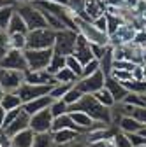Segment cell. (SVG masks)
Instances as JSON below:
<instances>
[{"instance_id": "bcb514c9", "label": "cell", "mask_w": 146, "mask_h": 147, "mask_svg": "<svg viewBox=\"0 0 146 147\" xmlns=\"http://www.w3.org/2000/svg\"><path fill=\"white\" fill-rule=\"evenodd\" d=\"M4 121H5V110L0 107V130L4 128Z\"/></svg>"}, {"instance_id": "60d3db41", "label": "cell", "mask_w": 146, "mask_h": 147, "mask_svg": "<svg viewBox=\"0 0 146 147\" xmlns=\"http://www.w3.org/2000/svg\"><path fill=\"white\" fill-rule=\"evenodd\" d=\"M132 44H136L141 49H146V30H137L136 32V37H134Z\"/></svg>"}, {"instance_id": "11a10c76", "label": "cell", "mask_w": 146, "mask_h": 147, "mask_svg": "<svg viewBox=\"0 0 146 147\" xmlns=\"http://www.w3.org/2000/svg\"><path fill=\"white\" fill-rule=\"evenodd\" d=\"M143 2H146V0H143Z\"/></svg>"}, {"instance_id": "7c38bea8", "label": "cell", "mask_w": 146, "mask_h": 147, "mask_svg": "<svg viewBox=\"0 0 146 147\" xmlns=\"http://www.w3.org/2000/svg\"><path fill=\"white\" fill-rule=\"evenodd\" d=\"M136 28L130 23H123L113 35H109V46L116 47V46H125V44H132L134 37H136Z\"/></svg>"}, {"instance_id": "603a6c76", "label": "cell", "mask_w": 146, "mask_h": 147, "mask_svg": "<svg viewBox=\"0 0 146 147\" xmlns=\"http://www.w3.org/2000/svg\"><path fill=\"white\" fill-rule=\"evenodd\" d=\"M0 107H2L5 112H9V110L21 109L23 107V102H21L20 96H18V93H4L2 95V100H0Z\"/></svg>"}, {"instance_id": "e575fe53", "label": "cell", "mask_w": 146, "mask_h": 147, "mask_svg": "<svg viewBox=\"0 0 146 147\" xmlns=\"http://www.w3.org/2000/svg\"><path fill=\"white\" fill-rule=\"evenodd\" d=\"M70 88H72L70 84H55L53 89L49 91V96H51L53 100H62V98L67 95V91H69Z\"/></svg>"}, {"instance_id": "8992f818", "label": "cell", "mask_w": 146, "mask_h": 147, "mask_svg": "<svg viewBox=\"0 0 146 147\" xmlns=\"http://www.w3.org/2000/svg\"><path fill=\"white\" fill-rule=\"evenodd\" d=\"M76 39H78V32H72V30H62L57 32V39H55V54H62V56H70L72 51H74L76 46Z\"/></svg>"}, {"instance_id": "d4e9b609", "label": "cell", "mask_w": 146, "mask_h": 147, "mask_svg": "<svg viewBox=\"0 0 146 147\" xmlns=\"http://www.w3.org/2000/svg\"><path fill=\"white\" fill-rule=\"evenodd\" d=\"M99 65H100V72L104 74L106 77L111 76V72H113V65H115V56H113V47H111V46L106 49V53H104V56L100 58Z\"/></svg>"}, {"instance_id": "816d5d0a", "label": "cell", "mask_w": 146, "mask_h": 147, "mask_svg": "<svg viewBox=\"0 0 146 147\" xmlns=\"http://www.w3.org/2000/svg\"><path fill=\"white\" fill-rule=\"evenodd\" d=\"M139 135H141V137H144V138H146V126H143V130H141V131H139Z\"/></svg>"}, {"instance_id": "6da1fadb", "label": "cell", "mask_w": 146, "mask_h": 147, "mask_svg": "<svg viewBox=\"0 0 146 147\" xmlns=\"http://www.w3.org/2000/svg\"><path fill=\"white\" fill-rule=\"evenodd\" d=\"M74 110H81V112L88 114L95 123H102L111 126L113 124V114H111V109H106L104 105H100L93 95H83V98L76 103L69 107V112H74Z\"/></svg>"}, {"instance_id": "2e32d148", "label": "cell", "mask_w": 146, "mask_h": 147, "mask_svg": "<svg viewBox=\"0 0 146 147\" xmlns=\"http://www.w3.org/2000/svg\"><path fill=\"white\" fill-rule=\"evenodd\" d=\"M69 116H70V119H72V123H74L79 130L83 131V135H86L90 130H93L95 128V121L90 117L88 114H85V112H81V110H74V112H69Z\"/></svg>"}, {"instance_id": "f1b7e54d", "label": "cell", "mask_w": 146, "mask_h": 147, "mask_svg": "<svg viewBox=\"0 0 146 147\" xmlns=\"http://www.w3.org/2000/svg\"><path fill=\"white\" fill-rule=\"evenodd\" d=\"M106 20H107V37L113 35L123 23H127L123 18H120L116 14H109V12H106Z\"/></svg>"}, {"instance_id": "5bb4252c", "label": "cell", "mask_w": 146, "mask_h": 147, "mask_svg": "<svg viewBox=\"0 0 146 147\" xmlns=\"http://www.w3.org/2000/svg\"><path fill=\"white\" fill-rule=\"evenodd\" d=\"M25 82L28 84H35V86H55V77L49 76L48 70H37V72H32V70H27L25 72Z\"/></svg>"}, {"instance_id": "7bdbcfd3", "label": "cell", "mask_w": 146, "mask_h": 147, "mask_svg": "<svg viewBox=\"0 0 146 147\" xmlns=\"http://www.w3.org/2000/svg\"><path fill=\"white\" fill-rule=\"evenodd\" d=\"M90 47H92V54H93V60L100 61V58L104 56V53L109 46H99V44H90Z\"/></svg>"}, {"instance_id": "836d02e7", "label": "cell", "mask_w": 146, "mask_h": 147, "mask_svg": "<svg viewBox=\"0 0 146 147\" xmlns=\"http://www.w3.org/2000/svg\"><path fill=\"white\" fill-rule=\"evenodd\" d=\"M9 44L11 49H18V51H25L27 49V35H9Z\"/></svg>"}, {"instance_id": "ac0fdd59", "label": "cell", "mask_w": 146, "mask_h": 147, "mask_svg": "<svg viewBox=\"0 0 146 147\" xmlns=\"http://www.w3.org/2000/svg\"><path fill=\"white\" fill-rule=\"evenodd\" d=\"M116 130L123 135H130V133H139L143 130V124L134 117V116H125L118 121Z\"/></svg>"}, {"instance_id": "f907efd6", "label": "cell", "mask_w": 146, "mask_h": 147, "mask_svg": "<svg viewBox=\"0 0 146 147\" xmlns=\"http://www.w3.org/2000/svg\"><path fill=\"white\" fill-rule=\"evenodd\" d=\"M35 0H14V4L18 5V4H33Z\"/></svg>"}, {"instance_id": "d590c367", "label": "cell", "mask_w": 146, "mask_h": 147, "mask_svg": "<svg viewBox=\"0 0 146 147\" xmlns=\"http://www.w3.org/2000/svg\"><path fill=\"white\" fill-rule=\"evenodd\" d=\"M65 67H67L69 70H72V72H74L76 76L81 79V76H83V65H81V63H79L74 56H72V54L65 58Z\"/></svg>"}, {"instance_id": "f35d334b", "label": "cell", "mask_w": 146, "mask_h": 147, "mask_svg": "<svg viewBox=\"0 0 146 147\" xmlns=\"http://www.w3.org/2000/svg\"><path fill=\"white\" fill-rule=\"evenodd\" d=\"M11 51V44H9V33L7 32H0V60Z\"/></svg>"}, {"instance_id": "4fadbf2b", "label": "cell", "mask_w": 146, "mask_h": 147, "mask_svg": "<svg viewBox=\"0 0 146 147\" xmlns=\"http://www.w3.org/2000/svg\"><path fill=\"white\" fill-rule=\"evenodd\" d=\"M72 56H74L81 65H86L88 61L93 60L90 42L85 39L83 35H79V33H78V39H76V46H74V51H72Z\"/></svg>"}, {"instance_id": "8d00e7d4", "label": "cell", "mask_w": 146, "mask_h": 147, "mask_svg": "<svg viewBox=\"0 0 146 147\" xmlns=\"http://www.w3.org/2000/svg\"><path fill=\"white\" fill-rule=\"evenodd\" d=\"M121 103H127V105H130V107H134V109L146 107V105H144V100H143V95H137V93H129V95H127V98H125Z\"/></svg>"}, {"instance_id": "ffe728a7", "label": "cell", "mask_w": 146, "mask_h": 147, "mask_svg": "<svg viewBox=\"0 0 146 147\" xmlns=\"http://www.w3.org/2000/svg\"><path fill=\"white\" fill-rule=\"evenodd\" d=\"M106 88L109 89V93L113 95V98H115L116 103H121L127 98V95H129V91L123 88V84L118 82V81H115L113 77H106Z\"/></svg>"}, {"instance_id": "681fc988", "label": "cell", "mask_w": 146, "mask_h": 147, "mask_svg": "<svg viewBox=\"0 0 146 147\" xmlns=\"http://www.w3.org/2000/svg\"><path fill=\"white\" fill-rule=\"evenodd\" d=\"M123 2H125L127 5H129V7H132V9H134V7H136L139 2H141V0H123Z\"/></svg>"}, {"instance_id": "83f0119b", "label": "cell", "mask_w": 146, "mask_h": 147, "mask_svg": "<svg viewBox=\"0 0 146 147\" xmlns=\"http://www.w3.org/2000/svg\"><path fill=\"white\" fill-rule=\"evenodd\" d=\"M16 12V5H7L0 9V32H7V26Z\"/></svg>"}, {"instance_id": "3957f363", "label": "cell", "mask_w": 146, "mask_h": 147, "mask_svg": "<svg viewBox=\"0 0 146 147\" xmlns=\"http://www.w3.org/2000/svg\"><path fill=\"white\" fill-rule=\"evenodd\" d=\"M55 39H57V32L51 28L32 30L27 33V49H53Z\"/></svg>"}, {"instance_id": "cb8c5ba5", "label": "cell", "mask_w": 146, "mask_h": 147, "mask_svg": "<svg viewBox=\"0 0 146 147\" xmlns=\"http://www.w3.org/2000/svg\"><path fill=\"white\" fill-rule=\"evenodd\" d=\"M7 33H9V35H16V33L27 35V33H28V28H27L25 21L21 20V16L18 14V12H14V16H12V20H11L9 26H7Z\"/></svg>"}, {"instance_id": "9c48e42d", "label": "cell", "mask_w": 146, "mask_h": 147, "mask_svg": "<svg viewBox=\"0 0 146 147\" xmlns=\"http://www.w3.org/2000/svg\"><path fill=\"white\" fill-rule=\"evenodd\" d=\"M0 68H7V70H18V72H27L28 65H27V58H25V51H18V49H11L5 56L0 60Z\"/></svg>"}, {"instance_id": "9f6ffc18", "label": "cell", "mask_w": 146, "mask_h": 147, "mask_svg": "<svg viewBox=\"0 0 146 147\" xmlns=\"http://www.w3.org/2000/svg\"><path fill=\"white\" fill-rule=\"evenodd\" d=\"M144 30H146V26H144Z\"/></svg>"}, {"instance_id": "d6a6232c", "label": "cell", "mask_w": 146, "mask_h": 147, "mask_svg": "<svg viewBox=\"0 0 146 147\" xmlns=\"http://www.w3.org/2000/svg\"><path fill=\"white\" fill-rule=\"evenodd\" d=\"M81 98H83V93H81V91L76 88V84H74V86H72V88L67 91V95H65L62 100H63V102H65L69 107H72V105H76V103H78Z\"/></svg>"}, {"instance_id": "5b68a950", "label": "cell", "mask_w": 146, "mask_h": 147, "mask_svg": "<svg viewBox=\"0 0 146 147\" xmlns=\"http://www.w3.org/2000/svg\"><path fill=\"white\" fill-rule=\"evenodd\" d=\"M53 54H55L53 49H27L25 51V58H27L28 70H32V72L48 70Z\"/></svg>"}, {"instance_id": "74e56055", "label": "cell", "mask_w": 146, "mask_h": 147, "mask_svg": "<svg viewBox=\"0 0 146 147\" xmlns=\"http://www.w3.org/2000/svg\"><path fill=\"white\" fill-rule=\"evenodd\" d=\"M33 147H55L51 133H42V135H37V137H35V142H33Z\"/></svg>"}, {"instance_id": "7402d4cb", "label": "cell", "mask_w": 146, "mask_h": 147, "mask_svg": "<svg viewBox=\"0 0 146 147\" xmlns=\"http://www.w3.org/2000/svg\"><path fill=\"white\" fill-rule=\"evenodd\" d=\"M35 137H37V135H35L30 128H27V130L20 131L18 135H14L11 138V142H12V147H33Z\"/></svg>"}, {"instance_id": "1f68e13d", "label": "cell", "mask_w": 146, "mask_h": 147, "mask_svg": "<svg viewBox=\"0 0 146 147\" xmlns=\"http://www.w3.org/2000/svg\"><path fill=\"white\" fill-rule=\"evenodd\" d=\"M49 112H51L53 119H55V117H60V116H63V114H69V105H67L63 100H55V102L51 103V107H49Z\"/></svg>"}, {"instance_id": "44dd1931", "label": "cell", "mask_w": 146, "mask_h": 147, "mask_svg": "<svg viewBox=\"0 0 146 147\" xmlns=\"http://www.w3.org/2000/svg\"><path fill=\"white\" fill-rule=\"evenodd\" d=\"M62 130H74V131H78L79 135H83V131L79 130V128H78L74 123H72V119H70L69 114H63V116H60V117H55V119H53L51 133H55V131H62Z\"/></svg>"}, {"instance_id": "d6986e66", "label": "cell", "mask_w": 146, "mask_h": 147, "mask_svg": "<svg viewBox=\"0 0 146 147\" xmlns=\"http://www.w3.org/2000/svg\"><path fill=\"white\" fill-rule=\"evenodd\" d=\"M53 102L55 100L49 95L48 96H41V98H35V100H32L28 103H23V110H25L28 116H33V114L41 112V110H44V109H49Z\"/></svg>"}, {"instance_id": "4316f807", "label": "cell", "mask_w": 146, "mask_h": 147, "mask_svg": "<svg viewBox=\"0 0 146 147\" xmlns=\"http://www.w3.org/2000/svg\"><path fill=\"white\" fill-rule=\"evenodd\" d=\"M95 96V100L100 103V105H104L106 109H113L115 105H116V102H115V98H113V95L109 93V89L104 86L100 91H97V93L93 95Z\"/></svg>"}, {"instance_id": "7a4b0ae2", "label": "cell", "mask_w": 146, "mask_h": 147, "mask_svg": "<svg viewBox=\"0 0 146 147\" xmlns=\"http://www.w3.org/2000/svg\"><path fill=\"white\" fill-rule=\"evenodd\" d=\"M16 12L21 16V20L25 21L28 32H32V30H41V28H48V23H46V20H44L41 9L35 7L33 4H18V5H16Z\"/></svg>"}, {"instance_id": "52a82bcc", "label": "cell", "mask_w": 146, "mask_h": 147, "mask_svg": "<svg viewBox=\"0 0 146 147\" xmlns=\"http://www.w3.org/2000/svg\"><path fill=\"white\" fill-rule=\"evenodd\" d=\"M25 82V74L18 70L0 68V89L4 93H18L20 86Z\"/></svg>"}, {"instance_id": "9a60e30c", "label": "cell", "mask_w": 146, "mask_h": 147, "mask_svg": "<svg viewBox=\"0 0 146 147\" xmlns=\"http://www.w3.org/2000/svg\"><path fill=\"white\" fill-rule=\"evenodd\" d=\"M27 128H30V116L25 112V110H23V112L20 114V116H18L9 126H5L4 128V133L9 137V138H12L14 135H18V133H20V131H23V130H27Z\"/></svg>"}, {"instance_id": "f546056e", "label": "cell", "mask_w": 146, "mask_h": 147, "mask_svg": "<svg viewBox=\"0 0 146 147\" xmlns=\"http://www.w3.org/2000/svg\"><path fill=\"white\" fill-rule=\"evenodd\" d=\"M62 68H65V56H62V54H53L51 63L48 67V74L55 77Z\"/></svg>"}, {"instance_id": "484cf974", "label": "cell", "mask_w": 146, "mask_h": 147, "mask_svg": "<svg viewBox=\"0 0 146 147\" xmlns=\"http://www.w3.org/2000/svg\"><path fill=\"white\" fill-rule=\"evenodd\" d=\"M78 81H79V77L72 70H69L67 67L62 68L57 76H55V82H57V84H70V86H74Z\"/></svg>"}, {"instance_id": "277c9868", "label": "cell", "mask_w": 146, "mask_h": 147, "mask_svg": "<svg viewBox=\"0 0 146 147\" xmlns=\"http://www.w3.org/2000/svg\"><path fill=\"white\" fill-rule=\"evenodd\" d=\"M74 23H76V30L79 35H83L85 39L90 42V44H99V46H109V37L107 33H102L99 32L90 21L83 20L81 16H74Z\"/></svg>"}, {"instance_id": "8fae6325", "label": "cell", "mask_w": 146, "mask_h": 147, "mask_svg": "<svg viewBox=\"0 0 146 147\" xmlns=\"http://www.w3.org/2000/svg\"><path fill=\"white\" fill-rule=\"evenodd\" d=\"M51 124H53V116L49 112V109H44L41 112L30 116V130L35 135L51 133Z\"/></svg>"}, {"instance_id": "b9f144b4", "label": "cell", "mask_w": 146, "mask_h": 147, "mask_svg": "<svg viewBox=\"0 0 146 147\" xmlns=\"http://www.w3.org/2000/svg\"><path fill=\"white\" fill-rule=\"evenodd\" d=\"M115 147H132V144L129 142V138H127V135H123V133H120V131H116V135H115Z\"/></svg>"}, {"instance_id": "30bf717a", "label": "cell", "mask_w": 146, "mask_h": 147, "mask_svg": "<svg viewBox=\"0 0 146 147\" xmlns=\"http://www.w3.org/2000/svg\"><path fill=\"white\" fill-rule=\"evenodd\" d=\"M53 89L51 84L48 86H35V84H28V82H23L18 89V96L21 98L23 103H28L35 98H41V96H48L49 91Z\"/></svg>"}, {"instance_id": "f5cc1de1", "label": "cell", "mask_w": 146, "mask_h": 147, "mask_svg": "<svg viewBox=\"0 0 146 147\" xmlns=\"http://www.w3.org/2000/svg\"><path fill=\"white\" fill-rule=\"evenodd\" d=\"M143 100H144V105H146V95H143Z\"/></svg>"}, {"instance_id": "f6af8a7d", "label": "cell", "mask_w": 146, "mask_h": 147, "mask_svg": "<svg viewBox=\"0 0 146 147\" xmlns=\"http://www.w3.org/2000/svg\"><path fill=\"white\" fill-rule=\"evenodd\" d=\"M143 126H146V107H139L134 110V114H132Z\"/></svg>"}, {"instance_id": "ba28073f", "label": "cell", "mask_w": 146, "mask_h": 147, "mask_svg": "<svg viewBox=\"0 0 146 147\" xmlns=\"http://www.w3.org/2000/svg\"><path fill=\"white\" fill-rule=\"evenodd\" d=\"M104 86H106V76L100 70L95 72L93 76H90V77H81L76 82V88L81 91L83 95H95L97 91H100Z\"/></svg>"}, {"instance_id": "4dcf8cb0", "label": "cell", "mask_w": 146, "mask_h": 147, "mask_svg": "<svg viewBox=\"0 0 146 147\" xmlns=\"http://www.w3.org/2000/svg\"><path fill=\"white\" fill-rule=\"evenodd\" d=\"M35 5V4H33ZM37 7V5H35ZM41 12H42V16H44V20H46V23H48V28H51V30H55V32H62V30H65V26H63V23L60 21V20H57L51 12H48V11H42L41 9Z\"/></svg>"}, {"instance_id": "db71d44e", "label": "cell", "mask_w": 146, "mask_h": 147, "mask_svg": "<svg viewBox=\"0 0 146 147\" xmlns=\"http://www.w3.org/2000/svg\"><path fill=\"white\" fill-rule=\"evenodd\" d=\"M141 147H146V144H144V145H141Z\"/></svg>"}, {"instance_id": "ee69618b", "label": "cell", "mask_w": 146, "mask_h": 147, "mask_svg": "<svg viewBox=\"0 0 146 147\" xmlns=\"http://www.w3.org/2000/svg\"><path fill=\"white\" fill-rule=\"evenodd\" d=\"M92 25L99 30V32H102V33H107V20H106V14H102L100 18H97V20H93L92 21Z\"/></svg>"}, {"instance_id": "e0dca14e", "label": "cell", "mask_w": 146, "mask_h": 147, "mask_svg": "<svg viewBox=\"0 0 146 147\" xmlns=\"http://www.w3.org/2000/svg\"><path fill=\"white\" fill-rule=\"evenodd\" d=\"M51 137H53V144L57 145V147H63V145H70V144L78 142L83 135H79L74 130H62V131L51 133Z\"/></svg>"}, {"instance_id": "7dc6e473", "label": "cell", "mask_w": 146, "mask_h": 147, "mask_svg": "<svg viewBox=\"0 0 146 147\" xmlns=\"http://www.w3.org/2000/svg\"><path fill=\"white\" fill-rule=\"evenodd\" d=\"M7 5H16L14 0H0V9H2V7H7Z\"/></svg>"}, {"instance_id": "c3c4849f", "label": "cell", "mask_w": 146, "mask_h": 147, "mask_svg": "<svg viewBox=\"0 0 146 147\" xmlns=\"http://www.w3.org/2000/svg\"><path fill=\"white\" fill-rule=\"evenodd\" d=\"M46 2H53V4H60V5L69 7V0H46Z\"/></svg>"}, {"instance_id": "ab89813d", "label": "cell", "mask_w": 146, "mask_h": 147, "mask_svg": "<svg viewBox=\"0 0 146 147\" xmlns=\"http://www.w3.org/2000/svg\"><path fill=\"white\" fill-rule=\"evenodd\" d=\"M100 70V65L97 60H92V61H88L86 65H83V76L81 77H90V76H93L95 72Z\"/></svg>"}]
</instances>
